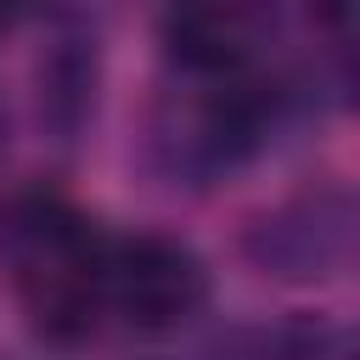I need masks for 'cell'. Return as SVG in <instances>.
Wrapping results in <instances>:
<instances>
[{"label": "cell", "instance_id": "cell-1", "mask_svg": "<svg viewBox=\"0 0 360 360\" xmlns=\"http://www.w3.org/2000/svg\"><path fill=\"white\" fill-rule=\"evenodd\" d=\"M101 287L124 309V321L174 326L202 304L208 276H202L191 248H180L169 236H129L101 259Z\"/></svg>", "mask_w": 360, "mask_h": 360}, {"label": "cell", "instance_id": "cell-2", "mask_svg": "<svg viewBox=\"0 0 360 360\" xmlns=\"http://www.w3.org/2000/svg\"><path fill=\"white\" fill-rule=\"evenodd\" d=\"M242 0H174L169 6V45L191 68H225L242 51Z\"/></svg>", "mask_w": 360, "mask_h": 360}, {"label": "cell", "instance_id": "cell-3", "mask_svg": "<svg viewBox=\"0 0 360 360\" xmlns=\"http://www.w3.org/2000/svg\"><path fill=\"white\" fill-rule=\"evenodd\" d=\"M17 17V0H0V22H11Z\"/></svg>", "mask_w": 360, "mask_h": 360}]
</instances>
